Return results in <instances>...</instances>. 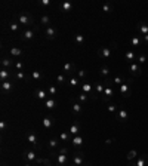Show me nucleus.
<instances>
[{
	"label": "nucleus",
	"mask_w": 148,
	"mask_h": 166,
	"mask_svg": "<svg viewBox=\"0 0 148 166\" xmlns=\"http://www.w3.org/2000/svg\"><path fill=\"white\" fill-rule=\"evenodd\" d=\"M104 83H105V91H104V95L101 97V99H102V103H110V99L116 95L117 89H116V86L113 85V82L110 80V79L105 80Z\"/></svg>",
	"instance_id": "1"
},
{
	"label": "nucleus",
	"mask_w": 148,
	"mask_h": 166,
	"mask_svg": "<svg viewBox=\"0 0 148 166\" xmlns=\"http://www.w3.org/2000/svg\"><path fill=\"white\" fill-rule=\"evenodd\" d=\"M131 83H133V79H127L123 85L119 86V93L123 98H131L132 97V89H131Z\"/></svg>",
	"instance_id": "2"
},
{
	"label": "nucleus",
	"mask_w": 148,
	"mask_h": 166,
	"mask_svg": "<svg viewBox=\"0 0 148 166\" xmlns=\"http://www.w3.org/2000/svg\"><path fill=\"white\" fill-rule=\"evenodd\" d=\"M17 21L21 25H24V27H30V25L34 24V18L31 17V15H28V13H19L17 17Z\"/></svg>",
	"instance_id": "3"
},
{
	"label": "nucleus",
	"mask_w": 148,
	"mask_h": 166,
	"mask_svg": "<svg viewBox=\"0 0 148 166\" xmlns=\"http://www.w3.org/2000/svg\"><path fill=\"white\" fill-rule=\"evenodd\" d=\"M127 70H129V73H131L133 77H139V76L142 74V68H141V65L138 63H129Z\"/></svg>",
	"instance_id": "4"
},
{
	"label": "nucleus",
	"mask_w": 148,
	"mask_h": 166,
	"mask_svg": "<svg viewBox=\"0 0 148 166\" xmlns=\"http://www.w3.org/2000/svg\"><path fill=\"white\" fill-rule=\"evenodd\" d=\"M19 37H21V40L24 42H30L33 40L36 37V30H31V28H25L21 31V34H19Z\"/></svg>",
	"instance_id": "5"
},
{
	"label": "nucleus",
	"mask_w": 148,
	"mask_h": 166,
	"mask_svg": "<svg viewBox=\"0 0 148 166\" xmlns=\"http://www.w3.org/2000/svg\"><path fill=\"white\" fill-rule=\"evenodd\" d=\"M45 37L47 40H55L58 37V30L57 27H53V25H49V27H46L45 28Z\"/></svg>",
	"instance_id": "6"
},
{
	"label": "nucleus",
	"mask_w": 148,
	"mask_h": 166,
	"mask_svg": "<svg viewBox=\"0 0 148 166\" xmlns=\"http://www.w3.org/2000/svg\"><path fill=\"white\" fill-rule=\"evenodd\" d=\"M116 119L120 122V123H125V122L129 120V113H127V110L123 108V107H119L117 110V114H116Z\"/></svg>",
	"instance_id": "7"
},
{
	"label": "nucleus",
	"mask_w": 148,
	"mask_h": 166,
	"mask_svg": "<svg viewBox=\"0 0 148 166\" xmlns=\"http://www.w3.org/2000/svg\"><path fill=\"white\" fill-rule=\"evenodd\" d=\"M73 165L74 166L85 165V154H83V151H76L73 154Z\"/></svg>",
	"instance_id": "8"
},
{
	"label": "nucleus",
	"mask_w": 148,
	"mask_h": 166,
	"mask_svg": "<svg viewBox=\"0 0 148 166\" xmlns=\"http://www.w3.org/2000/svg\"><path fill=\"white\" fill-rule=\"evenodd\" d=\"M98 57L101 59H110L113 57V49L111 48H99L98 49Z\"/></svg>",
	"instance_id": "9"
},
{
	"label": "nucleus",
	"mask_w": 148,
	"mask_h": 166,
	"mask_svg": "<svg viewBox=\"0 0 148 166\" xmlns=\"http://www.w3.org/2000/svg\"><path fill=\"white\" fill-rule=\"evenodd\" d=\"M13 88H15V85H13L12 80H6V82H2V83H0V89H2V92L6 93V95H9V93L13 91Z\"/></svg>",
	"instance_id": "10"
},
{
	"label": "nucleus",
	"mask_w": 148,
	"mask_h": 166,
	"mask_svg": "<svg viewBox=\"0 0 148 166\" xmlns=\"http://www.w3.org/2000/svg\"><path fill=\"white\" fill-rule=\"evenodd\" d=\"M74 71H77V70H76V67H74V64H73V63H65V64L62 65V74L71 76Z\"/></svg>",
	"instance_id": "11"
},
{
	"label": "nucleus",
	"mask_w": 148,
	"mask_h": 166,
	"mask_svg": "<svg viewBox=\"0 0 148 166\" xmlns=\"http://www.w3.org/2000/svg\"><path fill=\"white\" fill-rule=\"evenodd\" d=\"M80 129H81V126H80L79 122H73L71 126L68 128V132L71 137H76V135H80Z\"/></svg>",
	"instance_id": "12"
},
{
	"label": "nucleus",
	"mask_w": 148,
	"mask_h": 166,
	"mask_svg": "<svg viewBox=\"0 0 148 166\" xmlns=\"http://www.w3.org/2000/svg\"><path fill=\"white\" fill-rule=\"evenodd\" d=\"M24 159L28 162V163H36L39 157L36 156V153L33 151V150H28V151H25V153H24Z\"/></svg>",
	"instance_id": "13"
},
{
	"label": "nucleus",
	"mask_w": 148,
	"mask_h": 166,
	"mask_svg": "<svg viewBox=\"0 0 148 166\" xmlns=\"http://www.w3.org/2000/svg\"><path fill=\"white\" fill-rule=\"evenodd\" d=\"M9 31L13 34H21V24L18 21H11L9 23Z\"/></svg>",
	"instance_id": "14"
},
{
	"label": "nucleus",
	"mask_w": 148,
	"mask_h": 166,
	"mask_svg": "<svg viewBox=\"0 0 148 166\" xmlns=\"http://www.w3.org/2000/svg\"><path fill=\"white\" fill-rule=\"evenodd\" d=\"M34 95H36V98H37L39 101H43V103H45L46 99L49 98V93H47L45 89H36V91H34Z\"/></svg>",
	"instance_id": "15"
},
{
	"label": "nucleus",
	"mask_w": 148,
	"mask_h": 166,
	"mask_svg": "<svg viewBox=\"0 0 148 166\" xmlns=\"http://www.w3.org/2000/svg\"><path fill=\"white\" fill-rule=\"evenodd\" d=\"M93 88H95V93H96L98 97H102L104 91H105V83H102V82H95V83H93Z\"/></svg>",
	"instance_id": "16"
},
{
	"label": "nucleus",
	"mask_w": 148,
	"mask_h": 166,
	"mask_svg": "<svg viewBox=\"0 0 148 166\" xmlns=\"http://www.w3.org/2000/svg\"><path fill=\"white\" fill-rule=\"evenodd\" d=\"M136 30L141 33V36H147L148 34V23H144V21H139L136 24Z\"/></svg>",
	"instance_id": "17"
},
{
	"label": "nucleus",
	"mask_w": 148,
	"mask_h": 166,
	"mask_svg": "<svg viewBox=\"0 0 148 166\" xmlns=\"http://www.w3.org/2000/svg\"><path fill=\"white\" fill-rule=\"evenodd\" d=\"M68 165V154L59 153L57 156V166H67Z\"/></svg>",
	"instance_id": "18"
},
{
	"label": "nucleus",
	"mask_w": 148,
	"mask_h": 166,
	"mask_svg": "<svg viewBox=\"0 0 148 166\" xmlns=\"http://www.w3.org/2000/svg\"><path fill=\"white\" fill-rule=\"evenodd\" d=\"M42 125H43L45 129H52L53 125H55V120H53V117H52V116H46L45 119L42 120Z\"/></svg>",
	"instance_id": "19"
},
{
	"label": "nucleus",
	"mask_w": 148,
	"mask_h": 166,
	"mask_svg": "<svg viewBox=\"0 0 148 166\" xmlns=\"http://www.w3.org/2000/svg\"><path fill=\"white\" fill-rule=\"evenodd\" d=\"M80 83H81V82H80V79L77 76H73V74L68 76V83H67V85H68L70 88H79V86H81Z\"/></svg>",
	"instance_id": "20"
},
{
	"label": "nucleus",
	"mask_w": 148,
	"mask_h": 166,
	"mask_svg": "<svg viewBox=\"0 0 148 166\" xmlns=\"http://www.w3.org/2000/svg\"><path fill=\"white\" fill-rule=\"evenodd\" d=\"M27 141H28L33 147H37V145H39V138H37V135H36L34 132H28V133H27Z\"/></svg>",
	"instance_id": "21"
},
{
	"label": "nucleus",
	"mask_w": 148,
	"mask_h": 166,
	"mask_svg": "<svg viewBox=\"0 0 148 166\" xmlns=\"http://www.w3.org/2000/svg\"><path fill=\"white\" fill-rule=\"evenodd\" d=\"M74 5L71 3V2H62L61 5H59V9H61V12H64V13H68V12L73 11Z\"/></svg>",
	"instance_id": "22"
},
{
	"label": "nucleus",
	"mask_w": 148,
	"mask_h": 166,
	"mask_svg": "<svg viewBox=\"0 0 148 166\" xmlns=\"http://www.w3.org/2000/svg\"><path fill=\"white\" fill-rule=\"evenodd\" d=\"M11 76H12L11 70H7V68H2V70H0V82L11 80Z\"/></svg>",
	"instance_id": "23"
},
{
	"label": "nucleus",
	"mask_w": 148,
	"mask_h": 166,
	"mask_svg": "<svg viewBox=\"0 0 148 166\" xmlns=\"http://www.w3.org/2000/svg\"><path fill=\"white\" fill-rule=\"evenodd\" d=\"M76 101L80 103L81 105H85V104H87L89 101H91V97H89V95H86V93H83V92H80L79 95L76 97Z\"/></svg>",
	"instance_id": "24"
},
{
	"label": "nucleus",
	"mask_w": 148,
	"mask_h": 166,
	"mask_svg": "<svg viewBox=\"0 0 148 166\" xmlns=\"http://www.w3.org/2000/svg\"><path fill=\"white\" fill-rule=\"evenodd\" d=\"M144 42L142 39H141V36H132L131 39V48H133V49H136V48H139V46L142 45Z\"/></svg>",
	"instance_id": "25"
},
{
	"label": "nucleus",
	"mask_w": 148,
	"mask_h": 166,
	"mask_svg": "<svg viewBox=\"0 0 148 166\" xmlns=\"http://www.w3.org/2000/svg\"><path fill=\"white\" fill-rule=\"evenodd\" d=\"M71 110H73V113L76 116H80L81 113H83V105L76 101V103H73V105H71Z\"/></svg>",
	"instance_id": "26"
},
{
	"label": "nucleus",
	"mask_w": 148,
	"mask_h": 166,
	"mask_svg": "<svg viewBox=\"0 0 148 166\" xmlns=\"http://www.w3.org/2000/svg\"><path fill=\"white\" fill-rule=\"evenodd\" d=\"M57 105H58L57 99H55V98H52V97H49V98H47V99H46V101H45V107H46V108H47V110L55 108Z\"/></svg>",
	"instance_id": "27"
},
{
	"label": "nucleus",
	"mask_w": 148,
	"mask_h": 166,
	"mask_svg": "<svg viewBox=\"0 0 148 166\" xmlns=\"http://www.w3.org/2000/svg\"><path fill=\"white\" fill-rule=\"evenodd\" d=\"M99 76H102L105 80H108V79H110V68H108V65H101V67H99Z\"/></svg>",
	"instance_id": "28"
},
{
	"label": "nucleus",
	"mask_w": 148,
	"mask_h": 166,
	"mask_svg": "<svg viewBox=\"0 0 148 166\" xmlns=\"http://www.w3.org/2000/svg\"><path fill=\"white\" fill-rule=\"evenodd\" d=\"M126 80H127V77H125V76H114L113 79H111V82H113V85H114V86L123 85Z\"/></svg>",
	"instance_id": "29"
},
{
	"label": "nucleus",
	"mask_w": 148,
	"mask_h": 166,
	"mask_svg": "<svg viewBox=\"0 0 148 166\" xmlns=\"http://www.w3.org/2000/svg\"><path fill=\"white\" fill-rule=\"evenodd\" d=\"M71 143H73V145L76 148H80L83 145V137L81 135H76V137L71 138Z\"/></svg>",
	"instance_id": "30"
},
{
	"label": "nucleus",
	"mask_w": 148,
	"mask_h": 166,
	"mask_svg": "<svg viewBox=\"0 0 148 166\" xmlns=\"http://www.w3.org/2000/svg\"><path fill=\"white\" fill-rule=\"evenodd\" d=\"M136 57H138V53H135L133 51H127L125 53V58L127 63H136Z\"/></svg>",
	"instance_id": "31"
},
{
	"label": "nucleus",
	"mask_w": 148,
	"mask_h": 166,
	"mask_svg": "<svg viewBox=\"0 0 148 166\" xmlns=\"http://www.w3.org/2000/svg\"><path fill=\"white\" fill-rule=\"evenodd\" d=\"M135 163H136V166H148V154H141Z\"/></svg>",
	"instance_id": "32"
},
{
	"label": "nucleus",
	"mask_w": 148,
	"mask_h": 166,
	"mask_svg": "<svg viewBox=\"0 0 148 166\" xmlns=\"http://www.w3.org/2000/svg\"><path fill=\"white\" fill-rule=\"evenodd\" d=\"M11 67H15V63L12 59H7V58H2V68L11 70Z\"/></svg>",
	"instance_id": "33"
},
{
	"label": "nucleus",
	"mask_w": 148,
	"mask_h": 166,
	"mask_svg": "<svg viewBox=\"0 0 148 166\" xmlns=\"http://www.w3.org/2000/svg\"><path fill=\"white\" fill-rule=\"evenodd\" d=\"M47 147L51 148V151L57 150L58 147H59V139H57V138H51V139H49V143H47Z\"/></svg>",
	"instance_id": "34"
},
{
	"label": "nucleus",
	"mask_w": 148,
	"mask_h": 166,
	"mask_svg": "<svg viewBox=\"0 0 148 166\" xmlns=\"http://www.w3.org/2000/svg\"><path fill=\"white\" fill-rule=\"evenodd\" d=\"M30 77H31L34 82H42L43 80V74H42V71H39V70L31 71V76H30Z\"/></svg>",
	"instance_id": "35"
},
{
	"label": "nucleus",
	"mask_w": 148,
	"mask_h": 166,
	"mask_svg": "<svg viewBox=\"0 0 148 166\" xmlns=\"http://www.w3.org/2000/svg\"><path fill=\"white\" fill-rule=\"evenodd\" d=\"M57 83L58 85H67L68 83V76H65V74H57Z\"/></svg>",
	"instance_id": "36"
},
{
	"label": "nucleus",
	"mask_w": 148,
	"mask_h": 166,
	"mask_svg": "<svg viewBox=\"0 0 148 166\" xmlns=\"http://www.w3.org/2000/svg\"><path fill=\"white\" fill-rule=\"evenodd\" d=\"M9 53H11L13 58H18V57H21V55H22L24 51L21 49V48H11V49H9Z\"/></svg>",
	"instance_id": "37"
},
{
	"label": "nucleus",
	"mask_w": 148,
	"mask_h": 166,
	"mask_svg": "<svg viewBox=\"0 0 148 166\" xmlns=\"http://www.w3.org/2000/svg\"><path fill=\"white\" fill-rule=\"evenodd\" d=\"M71 135H70V132L67 131V132H61L59 133V141L61 143H68V141H71Z\"/></svg>",
	"instance_id": "38"
},
{
	"label": "nucleus",
	"mask_w": 148,
	"mask_h": 166,
	"mask_svg": "<svg viewBox=\"0 0 148 166\" xmlns=\"http://www.w3.org/2000/svg\"><path fill=\"white\" fill-rule=\"evenodd\" d=\"M74 42H76V45H79V46H83L86 43V37L83 34H76L74 36Z\"/></svg>",
	"instance_id": "39"
},
{
	"label": "nucleus",
	"mask_w": 148,
	"mask_h": 166,
	"mask_svg": "<svg viewBox=\"0 0 148 166\" xmlns=\"http://www.w3.org/2000/svg\"><path fill=\"white\" fill-rule=\"evenodd\" d=\"M15 77H17L18 80H30V77L24 71H15Z\"/></svg>",
	"instance_id": "40"
},
{
	"label": "nucleus",
	"mask_w": 148,
	"mask_h": 166,
	"mask_svg": "<svg viewBox=\"0 0 148 166\" xmlns=\"http://www.w3.org/2000/svg\"><path fill=\"white\" fill-rule=\"evenodd\" d=\"M136 156H138V150L133 148V150H131V151L126 154V159H127V162H132L135 157H136Z\"/></svg>",
	"instance_id": "41"
},
{
	"label": "nucleus",
	"mask_w": 148,
	"mask_h": 166,
	"mask_svg": "<svg viewBox=\"0 0 148 166\" xmlns=\"http://www.w3.org/2000/svg\"><path fill=\"white\" fill-rule=\"evenodd\" d=\"M107 110H108V113H111V114H117V110H119V107H117L116 104L110 103L108 107H107Z\"/></svg>",
	"instance_id": "42"
},
{
	"label": "nucleus",
	"mask_w": 148,
	"mask_h": 166,
	"mask_svg": "<svg viewBox=\"0 0 148 166\" xmlns=\"http://www.w3.org/2000/svg\"><path fill=\"white\" fill-rule=\"evenodd\" d=\"M76 76L80 79V82L85 80L86 76H87V73H86V70H77V73H76Z\"/></svg>",
	"instance_id": "43"
},
{
	"label": "nucleus",
	"mask_w": 148,
	"mask_h": 166,
	"mask_svg": "<svg viewBox=\"0 0 148 166\" xmlns=\"http://www.w3.org/2000/svg\"><path fill=\"white\" fill-rule=\"evenodd\" d=\"M136 63L141 65V64H145L147 63V57L144 55V53H138V57H136Z\"/></svg>",
	"instance_id": "44"
},
{
	"label": "nucleus",
	"mask_w": 148,
	"mask_h": 166,
	"mask_svg": "<svg viewBox=\"0 0 148 166\" xmlns=\"http://www.w3.org/2000/svg\"><path fill=\"white\" fill-rule=\"evenodd\" d=\"M40 23L45 24L46 27H49V25H51V17H47V15H43V17L40 18Z\"/></svg>",
	"instance_id": "45"
},
{
	"label": "nucleus",
	"mask_w": 148,
	"mask_h": 166,
	"mask_svg": "<svg viewBox=\"0 0 148 166\" xmlns=\"http://www.w3.org/2000/svg\"><path fill=\"white\" fill-rule=\"evenodd\" d=\"M47 93H49V97H55L57 95V86H49L47 88Z\"/></svg>",
	"instance_id": "46"
},
{
	"label": "nucleus",
	"mask_w": 148,
	"mask_h": 166,
	"mask_svg": "<svg viewBox=\"0 0 148 166\" xmlns=\"http://www.w3.org/2000/svg\"><path fill=\"white\" fill-rule=\"evenodd\" d=\"M39 5L42 8H49V6H52V0H40Z\"/></svg>",
	"instance_id": "47"
},
{
	"label": "nucleus",
	"mask_w": 148,
	"mask_h": 166,
	"mask_svg": "<svg viewBox=\"0 0 148 166\" xmlns=\"http://www.w3.org/2000/svg\"><path fill=\"white\" fill-rule=\"evenodd\" d=\"M36 163H43L45 166H52V163H51V160H49V159H40V157H39Z\"/></svg>",
	"instance_id": "48"
},
{
	"label": "nucleus",
	"mask_w": 148,
	"mask_h": 166,
	"mask_svg": "<svg viewBox=\"0 0 148 166\" xmlns=\"http://www.w3.org/2000/svg\"><path fill=\"white\" fill-rule=\"evenodd\" d=\"M15 70H17V71H22L24 70V63L22 61H17V63H15Z\"/></svg>",
	"instance_id": "49"
},
{
	"label": "nucleus",
	"mask_w": 148,
	"mask_h": 166,
	"mask_svg": "<svg viewBox=\"0 0 148 166\" xmlns=\"http://www.w3.org/2000/svg\"><path fill=\"white\" fill-rule=\"evenodd\" d=\"M102 11L105 12V13H111V12H113V6L111 5H102Z\"/></svg>",
	"instance_id": "50"
},
{
	"label": "nucleus",
	"mask_w": 148,
	"mask_h": 166,
	"mask_svg": "<svg viewBox=\"0 0 148 166\" xmlns=\"http://www.w3.org/2000/svg\"><path fill=\"white\" fill-rule=\"evenodd\" d=\"M6 128H7V123H6L5 120H2V122H0V131L3 132V131L6 129Z\"/></svg>",
	"instance_id": "51"
},
{
	"label": "nucleus",
	"mask_w": 148,
	"mask_h": 166,
	"mask_svg": "<svg viewBox=\"0 0 148 166\" xmlns=\"http://www.w3.org/2000/svg\"><path fill=\"white\" fill-rule=\"evenodd\" d=\"M59 153H62V154H68V148H67V147H62V148H59Z\"/></svg>",
	"instance_id": "52"
},
{
	"label": "nucleus",
	"mask_w": 148,
	"mask_h": 166,
	"mask_svg": "<svg viewBox=\"0 0 148 166\" xmlns=\"http://www.w3.org/2000/svg\"><path fill=\"white\" fill-rule=\"evenodd\" d=\"M117 46H119V43H117V42H114V40L110 43V48H111V49H116Z\"/></svg>",
	"instance_id": "53"
},
{
	"label": "nucleus",
	"mask_w": 148,
	"mask_h": 166,
	"mask_svg": "<svg viewBox=\"0 0 148 166\" xmlns=\"http://www.w3.org/2000/svg\"><path fill=\"white\" fill-rule=\"evenodd\" d=\"M113 141H114V138H108V139L105 141V144H107V145H111V144H113Z\"/></svg>",
	"instance_id": "54"
},
{
	"label": "nucleus",
	"mask_w": 148,
	"mask_h": 166,
	"mask_svg": "<svg viewBox=\"0 0 148 166\" xmlns=\"http://www.w3.org/2000/svg\"><path fill=\"white\" fill-rule=\"evenodd\" d=\"M142 39H144V43H145V45H148V34H147V36H144Z\"/></svg>",
	"instance_id": "55"
},
{
	"label": "nucleus",
	"mask_w": 148,
	"mask_h": 166,
	"mask_svg": "<svg viewBox=\"0 0 148 166\" xmlns=\"http://www.w3.org/2000/svg\"><path fill=\"white\" fill-rule=\"evenodd\" d=\"M127 166H136V163H135V162H129V165Z\"/></svg>",
	"instance_id": "56"
},
{
	"label": "nucleus",
	"mask_w": 148,
	"mask_h": 166,
	"mask_svg": "<svg viewBox=\"0 0 148 166\" xmlns=\"http://www.w3.org/2000/svg\"><path fill=\"white\" fill-rule=\"evenodd\" d=\"M22 166H33V165H31V163H28V162H27V163H24Z\"/></svg>",
	"instance_id": "57"
},
{
	"label": "nucleus",
	"mask_w": 148,
	"mask_h": 166,
	"mask_svg": "<svg viewBox=\"0 0 148 166\" xmlns=\"http://www.w3.org/2000/svg\"><path fill=\"white\" fill-rule=\"evenodd\" d=\"M83 166H92V165H87V163H85V165H83Z\"/></svg>",
	"instance_id": "58"
},
{
	"label": "nucleus",
	"mask_w": 148,
	"mask_h": 166,
	"mask_svg": "<svg viewBox=\"0 0 148 166\" xmlns=\"http://www.w3.org/2000/svg\"><path fill=\"white\" fill-rule=\"evenodd\" d=\"M71 166H74V165H71Z\"/></svg>",
	"instance_id": "59"
}]
</instances>
